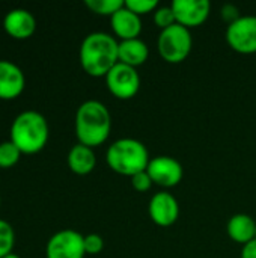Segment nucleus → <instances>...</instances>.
I'll return each mask as SVG.
<instances>
[{
	"mask_svg": "<svg viewBox=\"0 0 256 258\" xmlns=\"http://www.w3.org/2000/svg\"><path fill=\"white\" fill-rule=\"evenodd\" d=\"M119 42L106 32L89 33L80 45L78 57L83 71L92 77H106L107 73L119 62Z\"/></svg>",
	"mask_w": 256,
	"mask_h": 258,
	"instance_id": "f257e3e1",
	"label": "nucleus"
},
{
	"mask_svg": "<svg viewBox=\"0 0 256 258\" xmlns=\"http://www.w3.org/2000/svg\"><path fill=\"white\" fill-rule=\"evenodd\" d=\"M74 125L78 144L95 148L109 139L112 116L106 104L98 100H88L77 109Z\"/></svg>",
	"mask_w": 256,
	"mask_h": 258,
	"instance_id": "f03ea898",
	"label": "nucleus"
},
{
	"mask_svg": "<svg viewBox=\"0 0 256 258\" xmlns=\"http://www.w3.org/2000/svg\"><path fill=\"white\" fill-rule=\"evenodd\" d=\"M48 138V122L45 116L36 110H24L12 121L9 141L21 151V154H36L42 151Z\"/></svg>",
	"mask_w": 256,
	"mask_h": 258,
	"instance_id": "7ed1b4c3",
	"label": "nucleus"
},
{
	"mask_svg": "<svg viewBox=\"0 0 256 258\" xmlns=\"http://www.w3.org/2000/svg\"><path fill=\"white\" fill-rule=\"evenodd\" d=\"M106 162L116 174L131 178L133 175L146 171L151 159L146 147L140 141L124 138L115 141L109 147L106 153Z\"/></svg>",
	"mask_w": 256,
	"mask_h": 258,
	"instance_id": "20e7f679",
	"label": "nucleus"
},
{
	"mask_svg": "<svg viewBox=\"0 0 256 258\" xmlns=\"http://www.w3.org/2000/svg\"><path fill=\"white\" fill-rule=\"evenodd\" d=\"M157 47L160 56L167 63H181L189 57L192 51L193 38L189 29L180 24H174L161 30L157 39Z\"/></svg>",
	"mask_w": 256,
	"mask_h": 258,
	"instance_id": "39448f33",
	"label": "nucleus"
},
{
	"mask_svg": "<svg viewBox=\"0 0 256 258\" xmlns=\"http://www.w3.org/2000/svg\"><path fill=\"white\" fill-rule=\"evenodd\" d=\"M104 79L110 94L119 100H130L140 89V76L137 70L121 62H118Z\"/></svg>",
	"mask_w": 256,
	"mask_h": 258,
	"instance_id": "423d86ee",
	"label": "nucleus"
},
{
	"mask_svg": "<svg viewBox=\"0 0 256 258\" xmlns=\"http://www.w3.org/2000/svg\"><path fill=\"white\" fill-rule=\"evenodd\" d=\"M226 42L240 54L256 53V17L244 15L228 26Z\"/></svg>",
	"mask_w": 256,
	"mask_h": 258,
	"instance_id": "0eeeda50",
	"label": "nucleus"
},
{
	"mask_svg": "<svg viewBox=\"0 0 256 258\" xmlns=\"http://www.w3.org/2000/svg\"><path fill=\"white\" fill-rule=\"evenodd\" d=\"M84 236L75 230H60L47 242V258H84Z\"/></svg>",
	"mask_w": 256,
	"mask_h": 258,
	"instance_id": "6e6552de",
	"label": "nucleus"
},
{
	"mask_svg": "<svg viewBox=\"0 0 256 258\" xmlns=\"http://www.w3.org/2000/svg\"><path fill=\"white\" fill-rule=\"evenodd\" d=\"M146 172L149 174L154 184L164 189L178 186L184 177L183 165L177 159L169 156H158L151 159Z\"/></svg>",
	"mask_w": 256,
	"mask_h": 258,
	"instance_id": "1a4fd4ad",
	"label": "nucleus"
},
{
	"mask_svg": "<svg viewBox=\"0 0 256 258\" xmlns=\"http://www.w3.org/2000/svg\"><path fill=\"white\" fill-rule=\"evenodd\" d=\"M177 24L192 29L202 26L211 12V3L208 0H175L170 5Z\"/></svg>",
	"mask_w": 256,
	"mask_h": 258,
	"instance_id": "9d476101",
	"label": "nucleus"
},
{
	"mask_svg": "<svg viewBox=\"0 0 256 258\" xmlns=\"http://www.w3.org/2000/svg\"><path fill=\"white\" fill-rule=\"evenodd\" d=\"M148 213L151 221L158 227H170L180 218V204L177 198L169 192L155 194L148 206Z\"/></svg>",
	"mask_w": 256,
	"mask_h": 258,
	"instance_id": "9b49d317",
	"label": "nucleus"
},
{
	"mask_svg": "<svg viewBox=\"0 0 256 258\" xmlns=\"http://www.w3.org/2000/svg\"><path fill=\"white\" fill-rule=\"evenodd\" d=\"M26 88L23 70L11 62L0 59V100H15Z\"/></svg>",
	"mask_w": 256,
	"mask_h": 258,
	"instance_id": "f8f14e48",
	"label": "nucleus"
},
{
	"mask_svg": "<svg viewBox=\"0 0 256 258\" xmlns=\"http://www.w3.org/2000/svg\"><path fill=\"white\" fill-rule=\"evenodd\" d=\"M3 29L14 39H29L36 30V20L27 9L17 8L5 15Z\"/></svg>",
	"mask_w": 256,
	"mask_h": 258,
	"instance_id": "ddd939ff",
	"label": "nucleus"
},
{
	"mask_svg": "<svg viewBox=\"0 0 256 258\" xmlns=\"http://www.w3.org/2000/svg\"><path fill=\"white\" fill-rule=\"evenodd\" d=\"M110 23H112L113 33L121 41L136 39V38H139V35L142 32L140 17L136 15L134 12H131L128 8H125V3L113 17H110Z\"/></svg>",
	"mask_w": 256,
	"mask_h": 258,
	"instance_id": "4468645a",
	"label": "nucleus"
},
{
	"mask_svg": "<svg viewBox=\"0 0 256 258\" xmlns=\"http://www.w3.org/2000/svg\"><path fill=\"white\" fill-rule=\"evenodd\" d=\"M226 231H228V236L235 243H240L244 246L256 239V222L249 215L238 213V215H234L228 221Z\"/></svg>",
	"mask_w": 256,
	"mask_h": 258,
	"instance_id": "2eb2a0df",
	"label": "nucleus"
},
{
	"mask_svg": "<svg viewBox=\"0 0 256 258\" xmlns=\"http://www.w3.org/2000/svg\"><path fill=\"white\" fill-rule=\"evenodd\" d=\"M149 56V48L148 45L136 38V39H127V41H121L119 47H118V57L121 63H125L128 67L137 68L140 65H143L148 60Z\"/></svg>",
	"mask_w": 256,
	"mask_h": 258,
	"instance_id": "dca6fc26",
	"label": "nucleus"
},
{
	"mask_svg": "<svg viewBox=\"0 0 256 258\" xmlns=\"http://www.w3.org/2000/svg\"><path fill=\"white\" fill-rule=\"evenodd\" d=\"M69 169L77 175H88L95 169L97 157L94 153V148L77 144L74 145L66 157Z\"/></svg>",
	"mask_w": 256,
	"mask_h": 258,
	"instance_id": "f3484780",
	"label": "nucleus"
},
{
	"mask_svg": "<svg viewBox=\"0 0 256 258\" xmlns=\"http://www.w3.org/2000/svg\"><path fill=\"white\" fill-rule=\"evenodd\" d=\"M125 2L122 0H86L84 5L89 11H92L97 15H104V17H113Z\"/></svg>",
	"mask_w": 256,
	"mask_h": 258,
	"instance_id": "a211bd4d",
	"label": "nucleus"
},
{
	"mask_svg": "<svg viewBox=\"0 0 256 258\" xmlns=\"http://www.w3.org/2000/svg\"><path fill=\"white\" fill-rule=\"evenodd\" d=\"M20 157L21 151L11 141H5L0 144V168L9 169L15 166L20 162Z\"/></svg>",
	"mask_w": 256,
	"mask_h": 258,
	"instance_id": "6ab92c4d",
	"label": "nucleus"
},
{
	"mask_svg": "<svg viewBox=\"0 0 256 258\" xmlns=\"http://www.w3.org/2000/svg\"><path fill=\"white\" fill-rule=\"evenodd\" d=\"M15 243V233L9 222L0 219V258L12 252Z\"/></svg>",
	"mask_w": 256,
	"mask_h": 258,
	"instance_id": "aec40b11",
	"label": "nucleus"
},
{
	"mask_svg": "<svg viewBox=\"0 0 256 258\" xmlns=\"http://www.w3.org/2000/svg\"><path fill=\"white\" fill-rule=\"evenodd\" d=\"M154 23L157 27H160L161 30L177 24V20H175V14L172 11L170 6H161V8H157L154 11Z\"/></svg>",
	"mask_w": 256,
	"mask_h": 258,
	"instance_id": "412c9836",
	"label": "nucleus"
},
{
	"mask_svg": "<svg viewBox=\"0 0 256 258\" xmlns=\"http://www.w3.org/2000/svg\"><path fill=\"white\" fill-rule=\"evenodd\" d=\"M125 8H128L136 15H145L149 12H154L158 8V3L155 0H127Z\"/></svg>",
	"mask_w": 256,
	"mask_h": 258,
	"instance_id": "4be33fe9",
	"label": "nucleus"
},
{
	"mask_svg": "<svg viewBox=\"0 0 256 258\" xmlns=\"http://www.w3.org/2000/svg\"><path fill=\"white\" fill-rule=\"evenodd\" d=\"M104 249V240L100 234L84 236V252L88 255H97Z\"/></svg>",
	"mask_w": 256,
	"mask_h": 258,
	"instance_id": "5701e85b",
	"label": "nucleus"
},
{
	"mask_svg": "<svg viewBox=\"0 0 256 258\" xmlns=\"http://www.w3.org/2000/svg\"><path fill=\"white\" fill-rule=\"evenodd\" d=\"M152 180H151V177H149V174L146 172V171H143V172H139V174H136V175H133L131 177V186H133V189L134 190H137V192H148L151 187H152Z\"/></svg>",
	"mask_w": 256,
	"mask_h": 258,
	"instance_id": "b1692460",
	"label": "nucleus"
},
{
	"mask_svg": "<svg viewBox=\"0 0 256 258\" xmlns=\"http://www.w3.org/2000/svg\"><path fill=\"white\" fill-rule=\"evenodd\" d=\"M222 17H223V20L228 23V26L232 24L234 21H237V20L240 18L238 8H237L235 5H231V3L225 5V6L222 8Z\"/></svg>",
	"mask_w": 256,
	"mask_h": 258,
	"instance_id": "393cba45",
	"label": "nucleus"
},
{
	"mask_svg": "<svg viewBox=\"0 0 256 258\" xmlns=\"http://www.w3.org/2000/svg\"><path fill=\"white\" fill-rule=\"evenodd\" d=\"M241 258H256V239L243 246Z\"/></svg>",
	"mask_w": 256,
	"mask_h": 258,
	"instance_id": "a878e982",
	"label": "nucleus"
},
{
	"mask_svg": "<svg viewBox=\"0 0 256 258\" xmlns=\"http://www.w3.org/2000/svg\"><path fill=\"white\" fill-rule=\"evenodd\" d=\"M3 258H20L17 254H14V252H11V254H8L6 257H3Z\"/></svg>",
	"mask_w": 256,
	"mask_h": 258,
	"instance_id": "bb28decb",
	"label": "nucleus"
},
{
	"mask_svg": "<svg viewBox=\"0 0 256 258\" xmlns=\"http://www.w3.org/2000/svg\"><path fill=\"white\" fill-rule=\"evenodd\" d=\"M0 203H2V200H0Z\"/></svg>",
	"mask_w": 256,
	"mask_h": 258,
	"instance_id": "cd10ccee",
	"label": "nucleus"
}]
</instances>
